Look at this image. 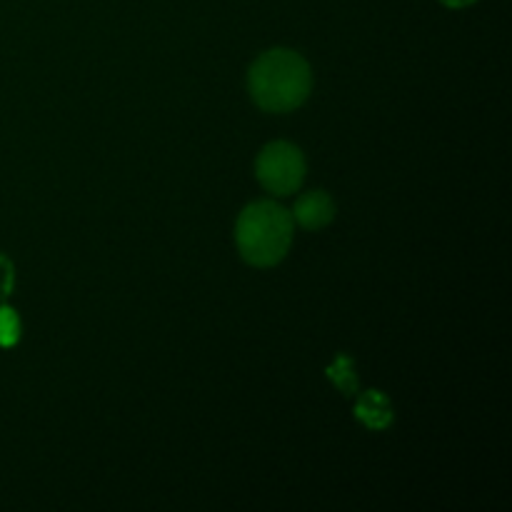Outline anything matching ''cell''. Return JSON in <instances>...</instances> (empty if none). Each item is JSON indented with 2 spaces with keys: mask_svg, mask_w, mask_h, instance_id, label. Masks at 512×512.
I'll list each match as a JSON object with an SVG mask.
<instances>
[{
  "mask_svg": "<svg viewBox=\"0 0 512 512\" xmlns=\"http://www.w3.org/2000/svg\"><path fill=\"white\" fill-rule=\"evenodd\" d=\"M20 340V318L13 308H0V348H13Z\"/></svg>",
  "mask_w": 512,
  "mask_h": 512,
  "instance_id": "cell-7",
  "label": "cell"
},
{
  "mask_svg": "<svg viewBox=\"0 0 512 512\" xmlns=\"http://www.w3.org/2000/svg\"><path fill=\"white\" fill-rule=\"evenodd\" d=\"M313 73L303 55L273 48L260 55L248 70V93L265 113H293L308 100Z\"/></svg>",
  "mask_w": 512,
  "mask_h": 512,
  "instance_id": "cell-1",
  "label": "cell"
},
{
  "mask_svg": "<svg viewBox=\"0 0 512 512\" xmlns=\"http://www.w3.org/2000/svg\"><path fill=\"white\" fill-rule=\"evenodd\" d=\"M293 218L303 225L305 230H320L335 220V203L323 190H313L298 198L293 208Z\"/></svg>",
  "mask_w": 512,
  "mask_h": 512,
  "instance_id": "cell-4",
  "label": "cell"
},
{
  "mask_svg": "<svg viewBox=\"0 0 512 512\" xmlns=\"http://www.w3.org/2000/svg\"><path fill=\"white\" fill-rule=\"evenodd\" d=\"M255 175L268 193L290 195L303 185L305 158L298 145L275 140L260 150L255 160Z\"/></svg>",
  "mask_w": 512,
  "mask_h": 512,
  "instance_id": "cell-3",
  "label": "cell"
},
{
  "mask_svg": "<svg viewBox=\"0 0 512 512\" xmlns=\"http://www.w3.org/2000/svg\"><path fill=\"white\" fill-rule=\"evenodd\" d=\"M15 285V268L5 255H0V298H8Z\"/></svg>",
  "mask_w": 512,
  "mask_h": 512,
  "instance_id": "cell-8",
  "label": "cell"
},
{
  "mask_svg": "<svg viewBox=\"0 0 512 512\" xmlns=\"http://www.w3.org/2000/svg\"><path fill=\"white\" fill-rule=\"evenodd\" d=\"M325 375H328L330 383H333L335 388L345 395V398H353V395L358 393V375H355V363H353V358H348V355H338V358L328 365Z\"/></svg>",
  "mask_w": 512,
  "mask_h": 512,
  "instance_id": "cell-6",
  "label": "cell"
},
{
  "mask_svg": "<svg viewBox=\"0 0 512 512\" xmlns=\"http://www.w3.org/2000/svg\"><path fill=\"white\" fill-rule=\"evenodd\" d=\"M235 245L245 263L273 268L293 245V215L273 200L250 203L235 223Z\"/></svg>",
  "mask_w": 512,
  "mask_h": 512,
  "instance_id": "cell-2",
  "label": "cell"
},
{
  "mask_svg": "<svg viewBox=\"0 0 512 512\" xmlns=\"http://www.w3.org/2000/svg\"><path fill=\"white\" fill-rule=\"evenodd\" d=\"M440 3L445 5V8H453V10H460V8H468V5H473L475 0H440Z\"/></svg>",
  "mask_w": 512,
  "mask_h": 512,
  "instance_id": "cell-9",
  "label": "cell"
},
{
  "mask_svg": "<svg viewBox=\"0 0 512 512\" xmlns=\"http://www.w3.org/2000/svg\"><path fill=\"white\" fill-rule=\"evenodd\" d=\"M355 418L365 425L368 430H388L393 425L395 413H393V403L388 400V395L380 393V390H368L358 398L355 403Z\"/></svg>",
  "mask_w": 512,
  "mask_h": 512,
  "instance_id": "cell-5",
  "label": "cell"
}]
</instances>
